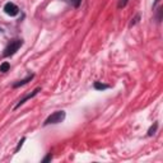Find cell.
<instances>
[{
    "label": "cell",
    "instance_id": "1",
    "mask_svg": "<svg viewBox=\"0 0 163 163\" xmlns=\"http://www.w3.org/2000/svg\"><path fill=\"white\" fill-rule=\"evenodd\" d=\"M64 119H65V112H64V111H56V112H54L52 115H50V116L46 119L45 125H50V124H59V122L64 121Z\"/></svg>",
    "mask_w": 163,
    "mask_h": 163
},
{
    "label": "cell",
    "instance_id": "2",
    "mask_svg": "<svg viewBox=\"0 0 163 163\" xmlns=\"http://www.w3.org/2000/svg\"><path fill=\"white\" fill-rule=\"evenodd\" d=\"M22 46V41L20 40H15V41H12L9 45L7 46V49L4 50V56H10V55L15 54L18 49Z\"/></svg>",
    "mask_w": 163,
    "mask_h": 163
},
{
    "label": "cell",
    "instance_id": "3",
    "mask_svg": "<svg viewBox=\"0 0 163 163\" xmlns=\"http://www.w3.org/2000/svg\"><path fill=\"white\" fill-rule=\"evenodd\" d=\"M4 12H5L8 15L14 17V15H17V14L19 13V9H18V7H17L15 4H13V3H7L5 7H4Z\"/></svg>",
    "mask_w": 163,
    "mask_h": 163
},
{
    "label": "cell",
    "instance_id": "4",
    "mask_svg": "<svg viewBox=\"0 0 163 163\" xmlns=\"http://www.w3.org/2000/svg\"><path fill=\"white\" fill-rule=\"evenodd\" d=\"M38 92H40V88H37V89H36V91H35V92H33L32 94H28V96H27V97H25V98H23V100H22V101H19V103H18V105H17L15 107H19L20 105H23V103H24V102H25V101H27V100H29V98H32L33 96H36V94H37Z\"/></svg>",
    "mask_w": 163,
    "mask_h": 163
},
{
    "label": "cell",
    "instance_id": "5",
    "mask_svg": "<svg viewBox=\"0 0 163 163\" xmlns=\"http://www.w3.org/2000/svg\"><path fill=\"white\" fill-rule=\"evenodd\" d=\"M94 88L98 89V91H103V89L108 88V85L103 84V83H100V82H96V83H94Z\"/></svg>",
    "mask_w": 163,
    "mask_h": 163
},
{
    "label": "cell",
    "instance_id": "6",
    "mask_svg": "<svg viewBox=\"0 0 163 163\" xmlns=\"http://www.w3.org/2000/svg\"><path fill=\"white\" fill-rule=\"evenodd\" d=\"M9 68H10L9 63H3L1 65H0V71L5 73V71H8V70H9Z\"/></svg>",
    "mask_w": 163,
    "mask_h": 163
},
{
    "label": "cell",
    "instance_id": "7",
    "mask_svg": "<svg viewBox=\"0 0 163 163\" xmlns=\"http://www.w3.org/2000/svg\"><path fill=\"white\" fill-rule=\"evenodd\" d=\"M33 78V75H29L28 76V78H25V79H23V80H20L19 82V83H17V84H14V87H19V85H23V84H25V83H27V82L28 80H31Z\"/></svg>",
    "mask_w": 163,
    "mask_h": 163
},
{
    "label": "cell",
    "instance_id": "8",
    "mask_svg": "<svg viewBox=\"0 0 163 163\" xmlns=\"http://www.w3.org/2000/svg\"><path fill=\"white\" fill-rule=\"evenodd\" d=\"M157 127H158V124L156 122V124H154V125L151 127V129H149V131H148V135H149V136H152V135L154 134V132L157 131Z\"/></svg>",
    "mask_w": 163,
    "mask_h": 163
},
{
    "label": "cell",
    "instance_id": "9",
    "mask_svg": "<svg viewBox=\"0 0 163 163\" xmlns=\"http://www.w3.org/2000/svg\"><path fill=\"white\" fill-rule=\"evenodd\" d=\"M80 1H82V0H70V3H71L74 7H79Z\"/></svg>",
    "mask_w": 163,
    "mask_h": 163
},
{
    "label": "cell",
    "instance_id": "10",
    "mask_svg": "<svg viewBox=\"0 0 163 163\" xmlns=\"http://www.w3.org/2000/svg\"><path fill=\"white\" fill-rule=\"evenodd\" d=\"M126 3H127V0H121L119 4V8H122V7H125L126 5Z\"/></svg>",
    "mask_w": 163,
    "mask_h": 163
},
{
    "label": "cell",
    "instance_id": "11",
    "mask_svg": "<svg viewBox=\"0 0 163 163\" xmlns=\"http://www.w3.org/2000/svg\"><path fill=\"white\" fill-rule=\"evenodd\" d=\"M24 140H25V139L23 138L22 140H20V141H19V144H18V147H17V149H15V152H18V151H19V148H20V147H22V144H23V141H24Z\"/></svg>",
    "mask_w": 163,
    "mask_h": 163
},
{
    "label": "cell",
    "instance_id": "12",
    "mask_svg": "<svg viewBox=\"0 0 163 163\" xmlns=\"http://www.w3.org/2000/svg\"><path fill=\"white\" fill-rule=\"evenodd\" d=\"M50 159H51V156H47L45 159H44V162H47V161H50Z\"/></svg>",
    "mask_w": 163,
    "mask_h": 163
},
{
    "label": "cell",
    "instance_id": "13",
    "mask_svg": "<svg viewBox=\"0 0 163 163\" xmlns=\"http://www.w3.org/2000/svg\"><path fill=\"white\" fill-rule=\"evenodd\" d=\"M0 31H1V29H0Z\"/></svg>",
    "mask_w": 163,
    "mask_h": 163
}]
</instances>
